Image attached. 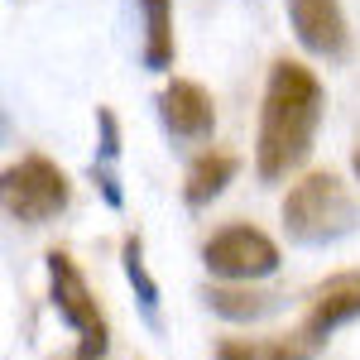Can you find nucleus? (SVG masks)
Instances as JSON below:
<instances>
[{
  "label": "nucleus",
  "mask_w": 360,
  "mask_h": 360,
  "mask_svg": "<svg viewBox=\"0 0 360 360\" xmlns=\"http://www.w3.org/2000/svg\"><path fill=\"white\" fill-rule=\"evenodd\" d=\"M327 115V86L298 58H278L264 77L259 130H255V173L259 183H283L312 159V144Z\"/></svg>",
  "instance_id": "nucleus-1"
},
{
  "label": "nucleus",
  "mask_w": 360,
  "mask_h": 360,
  "mask_svg": "<svg viewBox=\"0 0 360 360\" xmlns=\"http://www.w3.org/2000/svg\"><path fill=\"white\" fill-rule=\"evenodd\" d=\"M278 217H283V236L293 245L327 250V245H341L360 226V207L351 197V188L341 183V173L322 168V173H307L288 188Z\"/></svg>",
  "instance_id": "nucleus-2"
},
{
  "label": "nucleus",
  "mask_w": 360,
  "mask_h": 360,
  "mask_svg": "<svg viewBox=\"0 0 360 360\" xmlns=\"http://www.w3.org/2000/svg\"><path fill=\"white\" fill-rule=\"evenodd\" d=\"M44 269H49V303H53V312L77 332V356L101 360L106 351H111V327H106V312H101V303H96L86 274L72 264L68 250H49Z\"/></svg>",
  "instance_id": "nucleus-3"
},
{
  "label": "nucleus",
  "mask_w": 360,
  "mask_h": 360,
  "mask_svg": "<svg viewBox=\"0 0 360 360\" xmlns=\"http://www.w3.org/2000/svg\"><path fill=\"white\" fill-rule=\"evenodd\" d=\"M0 202H5V217L10 221L49 226L53 217L68 212L72 183H68V173L49 154H25L20 164H10L0 173Z\"/></svg>",
  "instance_id": "nucleus-4"
},
{
  "label": "nucleus",
  "mask_w": 360,
  "mask_h": 360,
  "mask_svg": "<svg viewBox=\"0 0 360 360\" xmlns=\"http://www.w3.org/2000/svg\"><path fill=\"white\" fill-rule=\"evenodd\" d=\"M202 264L221 283H259V278L278 274L283 259H278V245L259 226H221L202 245Z\"/></svg>",
  "instance_id": "nucleus-5"
},
{
  "label": "nucleus",
  "mask_w": 360,
  "mask_h": 360,
  "mask_svg": "<svg viewBox=\"0 0 360 360\" xmlns=\"http://www.w3.org/2000/svg\"><path fill=\"white\" fill-rule=\"evenodd\" d=\"M288 25H293L298 49L322 58V63H346L356 49V34H351L341 0H288Z\"/></svg>",
  "instance_id": "nucleus-6"
},
{
  "label": "nucleus",
  "mask_w": 360,
  "mask_h": 360,
  "mask_svg": "<svg viewBox=\"0 0 360 360\" xmlns=\"http://www.w3.org/2000/svg\"><path fill=\"white\" fill-rule=\"evenodd\" d=\"M159 120L173 139L183 144H207L217 135V101L212 91L193 77H173V82L159 91Z\"/></svg>",
  "instance_id": "nucleus-7"
},
{
  "label": "nucleus",
  "mask_w": 360,
  "mask_h": 360,
  "mask_svg": "<svg viewBox=\"0 0 360 360\" xmlns=\"http://www.w3.org/2000/svg\"><path fill=\"white\" fill-rule=\"evenodd\" d=\"M360 317V274H332L327 283H317L312 288V298H307V317L298 336H303L312 351H322V341L336 332V327H346V322H356Z\"/></svg>",
  "instance_id": "nucleus-8"
},
{
  "label": "nucleus",
  "mask_w": 360,
  "mask_h": 360,
  "mask_svg": "<svg viewBox=\"0 0 360 360\" xmlns=\"http://www.w3.org/2000/svg\"><path fill=\"white\" fill-rule=\"evenodd\" d=\"M202 298H207V307H212L217 317H226V322H264V317L283 312V303H288L283 293L255 288V283H207Z\"/></svg>",
  "instance_id": "nucleus-9"
},
{
  "label": "nucleus",
  "mask_w": 360,
  "mask_h": 360,
  "mask_svg": "<svg viewBox=\"0 0 360 360\" xmlns=\"http://www.w3.org/2000/svg\"><path fill=\"white\" fill-rule=\"evenodd\" d=\"M236 173H240V159L226 154V149H207V154H197L193 168H188V178H183V202H188L193 212L212 207V202L236 183Z\"/></svg>",
  "instance_id": "nucleus-10"
},
{
  "label": "nucleus",
  "mask_w": 360,
  "mask_h": 360,
  "mask_svg": "<svg viewBox=\"0 0 360 360\" xmlns=\"http://www.w3.org/2000/svg\"><path fill=\"white\" fill-rule=\"evenodd\" d=\"M139 15H144V49L139 63L149 72H168L173 58H178V39H173V0H135Z\"/></svg>",
  "instance_id": "nucleus-11"
},
{
  "label": "nucleus",
  "mask_w": 360,
  "mask_h": 360,
  "mask_svg": "<svg viewBox=\"0 0 360 360\" xmlns=\"http://www.w3.org/2000/svg\"><path fill=\"white\" fill-rule=\"evenodd\" d=\"M317 351L307 346L303 336H278V341H240V336H226L217 341V360H312Z\"/></svg>",
  "instance_id": "nucleus-12"
},
{
  "label": "nucleus",
  "mask_w": 360,
  "mask_h": 360,
  "mask_svg": "<svg viewBox=\"0 0 360 360\" xmlns=\"http://www.w3.org/2000/svg\"><path fill=\"white\" fill-rule=\"evenodd\" d=\"M120 269H125V278H130L139 307H144V317L159 322V283H154L149 264H144V240H139V236H125V245H120Z\"/></svg>",
  "instance_id": "nucleus-13"
},
{
  "label": "nucleus",
  "mask_w": 360,
  "mask_h": 360,
  "mask_svg": "<svg viewBox=\"0 0 360 360\" xmlns=\"http://www.w3.org/2000/svg\"><path fill=\"white\" fill-rule=\"evenodd\" d=\"M96 130H101V144H96V159L91 164H111L120 159V120H115L111 106H96Z\"/></svg>",
  "instance_id": "nucleus-14"
},
{
  "label": "nucleus",
  "mask_w": 360,
  "mask_h": 360,
  "mask_svg": "<svg viewBox=\"0 0 360 360\" xmlns=\"http://www.w3.org/2000/svg\"><path fill=\"white\" fill-rule=\"evenodd\" d=\"M91 183L101 188V197H106V207H125V193H120V173H115L111 164H91Z\"/></svg>",
  "instance_id": "nucleus-15"
},
{
  "label": "nucleus",
  "mask_w": 360,
  "mask_h": 360,
  "mask_svg": "<svg viewBox=\"0 0 360 360\" xmlns=\"http://www.w3.org/2000/svg\"><path fill=\"white\" fill-rule=\"evenodd\" d=\"M351 168H356V178H360V149H356V154H351Z\"/></svg>",
  "instance_id": "nucleus-16"
},
{
  "label": "nucleus",
  "mask_w": 360,
  "mask_h": 360,
  "mask_svg": "<svg viewBox=\"0 0 360 360\" xmlns=\"http://www.w3.org/2000/svg\"><path fill=\"white\" fill-rule=\"evenodd\" d=\"M72 360H82V356H72Z\"/></svg>",
  "instance_id": "nucleus-17"
}]
</instances>
